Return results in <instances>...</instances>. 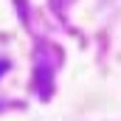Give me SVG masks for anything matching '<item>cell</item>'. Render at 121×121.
Segmentation results:
<instances>
[{
  "label": "cell",
  "instance_id": "obj_1",
  "mask_svg": "<svg viewBox=\"0 0 121 121\" xmlns=\"http://www.w3.org/2000/svg\"><path fill=\"white\" fill-rule=\"evenodd\" d=\"M6 68H9V62H3V59H0V73H3Z\"/></svg>",
  "mask_w": 121,
  "mask_h": 121
}]
</instances>
